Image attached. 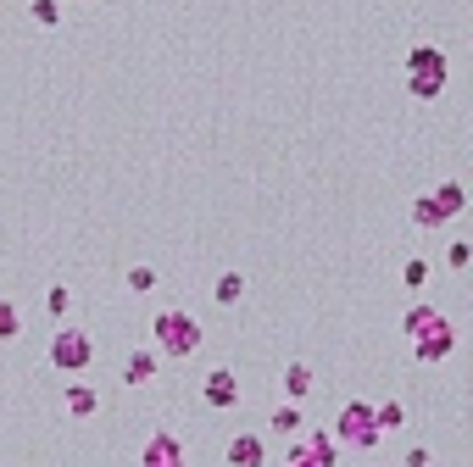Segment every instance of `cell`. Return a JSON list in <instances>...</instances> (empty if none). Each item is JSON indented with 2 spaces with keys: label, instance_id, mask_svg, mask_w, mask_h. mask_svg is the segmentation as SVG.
<instances>
[{
  "label": "cell",
  "instance_id": "14",
  "mask_svg": "<svg viewBox=\"0 0 473 467\" xmlns=\"http://www.w3.org/2000/svg\"><path fill=\"white\" fill-rule=\"evenodd\" d=\"M240 295H245V279H240V273H223V279H217V300H223V307H234Z\"/></svg>",
  "mask_w": 473,
  "mask_h": 467
},
{
  "label": "cell",
  "instance_id": "16",
  "mask_svg": "<svg viewBox=\"0 0 473 467\" xmlns=\"http://www.w3.org/2000/svg\"><path fill=\"white\" fill-rule=\"evenodd\" d=\"M273 428H278V434H301V412H296V407H278V412H273Z\"/></svg>",
  "mask_w": 473,
  "mask_h": 467
},
{
  "label": "cell",
  "instance_id": "11",
  "mask_svg": "<svg viewBox=\"0 0 473 467\" xmlns=\"http://www.w3.org/2000/svg\"><path fill=\"white\" fill-rule=\"evenodd\" d=\"M306 389H312V373H306L301 362H290V367H284V395H290V400H301Z\"/></svg>",
  "mask_w": 473,
  "mask_h": 467
},
{
  "label": "cell",
  "instance_id": "12",
  "mask_svg": "<svg viewBox=\"0 0 473 467\" xmlns=\"http://www.w3.org/2000/svg\"><path fill=\"white\" fill-rule=\"evenodd\" d=\"M68 412H73V417H89V412H95V389H89V384H73V389H68Z\"/></svg>",
  "mask_w": 473,
  "mask_h": 467
},
{
  "label": "cell",
  "instance_id": "2",
  "mask_svg": "<svg viewBox=\"0 0 473 467\" xmlns=\"http://www.w3.org/2000/svg\"><path fill=\"white\" fill-rule=\"evenodd\" d=\"M201 345V328L189 312H156V351H168V356H189Z\"/></svg>",
  "mask_w": 473,
  "mask_h": 467
},
{
  "label": "cell",
  "instance_id": "15",
  "mask_svg": "<svg viewBox=\"0 0 473 467\" xmlns=\"http://www.w3.org/2000/svg\"><path fill=\"white\" fill-rule=\"evenodd\" d=\"M150 373H156V351H140V356L129 362V384H145Z\"/></svg>",
  "mask_w": 473,
  "mask_h": 467
},
{
  "label": "cell",
  "instance_id": "21",
  "mask_svg": "<svg viewBox=\"0 0 473 467\" xmlns=\"http://www.w3.org/2000/svg\"><path fill=\"white\" fill-rule=\"evenodd\" d=\"M45 307H50V312L61 317V312H68V289H61V284H56V289H50V300H45Z\"/></svg>",
  "mask_w": 473,
  "mask_h": 467
},
{
  "label": "cell",
  "instance_id": "19",
  "mask_svg": "<svg viewBox=\"0 0 473 467\" xmlns=\"http://www.w3.org/2000/svg\"><path fill=\"white\" fill-rule=\"evenodd\" d=\"M150 284H156L150 267H134V273H129V289H150Z\"/></svg>",
  "mask_w": 473,
  "mask_h": 467
},
{
  "label": "cell",
  "instance_id": "20",
  "mask_svg": "<svg viewBox=\"0 0 473 467\" xmlns=\"http://www.w3.org/2000/svg\"><path fill=\"white\" fill-rule=\"evenodd\" d=\"M401 279H406V284H413V289H418V284L429 279V267H423V261H406V273H401Z\"/></svg>",
  "mask_w": 473,
  "mask_h": 467
},
{
  "label": "cell",
  "instance_id": "9",
  "mask_svg": "<svg viewBox=\"0 0 473 467\" xmlns=\"http://www.w3.org/2000/svg\"><path fill=\"white\" fill-rule=\"evenodd\" d=\"M201 395H206V407L229 412L234 400H240V384H234V373H229V367H212V373H206V384H201Z\"/></svg>",
  "mask_w": 473,
  "mask_h": 467
},
{
  "label": "cell",
  "instance_id": "13",
  "mask_svg": "<svg viewBox=\"0 0 473 467\" xmlns=\"http://www.w3.org/2000/svg\"><path fill=\"white\" fill-rule=\"evenodd\" d=\"M373 423H378V434H385V428H401V423H406V407H401V400H385V407L373 412Z\"/></svg>",
  "mask_w": 473,
  "mask_h": 467
},
{
  "label": "cell",
  "instance_id": "5",
  "mask_svg": "<svg viewBox=\"0 0 473 467\" xmlns=\"http://www.w3.org/2000/svg\"><path fill=\"white\" fill-rule=\"evenodd\" d=\"M89 356H95V345H89V334H78V328H61L50 340V362L61 367V373H84Z\"/></svg>",
  "mask_w": 473,
  "mask_h": 467
},
{
  "label": "cell",
  "instance_id": "4",
  "mask_svg": "<svg viewBox=\"0 0 473 467\" xmlns=\"http://www.w3.org/2000/svg\"><path fill=\"white\" fill-rule=\"evenodd\" d=\"M462 200H468V195H462L457 184H440L434 195H418V200H413V223H423V228H440L446 217H457V212H462Z\"/></svg>",
  "mask_w": 473,
  "mask_h": 467
},
{
  "label": "cell",
  "instance_id": "1",
  "mask_svg": "<svg viewBox=\"0 0 473 467\" xmlns=\"http://www.w3.org/2000/svg\"><path fill=\"white\" fill-rule=\"evenodd\" d=\"M406 328H413V340H418V356H423V362H440V356L451 351V323L440 317V312L418 307L413 317H406Z\"/></svg>",
  "mask_w": 473,
  "mask_h": 467
},
{
  "label": "cell",
  "instance_id": "17",
  "mask_svg": "<svg viewBox=\"0 0 473 467\" xmlns=\"http://www.w3.org/2000/svg\"><path fill=\"white\" fill-rule=\"evenodd\" d=\"M28 17H34V23H45V28H50V23L61 17V6H56V0H34V6H28Z\"/></svg>",
  "mask_w": 473,
  "mask_h": 467
},
{
  "label": "cell",
  "instance_id": "18",
  "mask_svg": "<svg viewBox=\"0 0 473 467\" xmlns=\"http://www.w3.org/2000/svg\"><path fill=\"white\" fill-rule=\"evenodd\" d=\"M12 334H17V307H12V300H0V340H12Z\"/></svg>",
  "mask_w": 473,
  "mask_h": 467
},
{
  "label": "cell",
  "instance_id": "6",
  "mask_svg": "<svg viewBox=\"0 0 473 467\" xmlns=\"http://www.w3.org/2000/svg\"><path fill=\"white\" fill-rule=\"evenodd\" d=\"M340 440H345V445H373V440H378L373 407H362V400H351V407L340 412Z\"/></svg>",
  "mask_w": 473,
  "mask_h": 467
},
{
  "label": "cell",
  "instance_id": "7",
  "mask_svg": "<svg viewBox=\"0 0 473 467\" xmlns=\"http://www.w3.org/2000/svg\"><path fill=\"white\" fill-rule=\"evenodd\" d=\"M290 467H334V440L329 434H296Z\"/></svg>",
  "mask_w": 473,
  "mask_h": 467
},
{
  "label": "cell",
  "instance_id": "22",
  "mask_svg": "<svg viewBox=\"0 0 473 467\" xmlns=\"http://www.w3.org/2000/svg\"><path fill=\"white\" fill-rule=\"evenodd\" d=\"M406 467H429V451L418 445V451H406Z\"/></svg>",
  "mask_w": 473,
  "mask_h": 467
},
{
  "label": "cell",
  "instance_id": "8",
  "mask_svg": "<svg viewBox=\"0 0 473 467\" xmlns=\"http://www.w3.org/2000/svg\"><path fill=\"white\" fill-rule=\"evenodd\" d=\"M140 467H184V445H178V434H150V445L140 451Z\"/></svg>",
  "mask_w": 473,
  "mask_h": 467
},
{
  "label": "cell",
  "instance_id": "3",
  "mask_svg": "<svg viewBox=\"0 0 473 467\" xmlns=\"http://www.w3.org/2000/svg\"><path fill=\"white\" fill-rule=\"evenodd\" d=\"M406 73H413V95H440L446 89V56H440L434 45H418L413 56H406Z\"/></svg>",
  "mask_w": 473,
  "mask_h": 467
},
{
  "label": "cell",
  "instance_id": "10",
  "mask_svg": "<svg viewBox=\"0 0 473 467\" xmlns=\"http://www.w3.org/2000/svg\"><path fill=\"white\" fill-rule=\"evenodd\" d=\"M229 462L234 467H262L268 462V445L257 440V434H234V440H229Z\"/></svg>",
  "mask_w": 473,
  "mask_h": 467
}]
</instances>
